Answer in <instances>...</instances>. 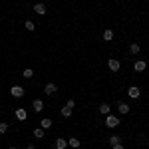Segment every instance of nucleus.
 Listing matches in <instances>:
<instances>
[{
  "mask_svg": "<svg viewBox=\"0 0 149 149\" xmlns=\"http://www.w3.org/2000/svg\"><path fill=\"white\" fill-rule=\"evenodd\" d=\"M54 145H56V149H66V147H68V141H66V139H62V137H58Z\"/></svg>",
  "mask_w": 149,
  "mask_h": 149,
  "instance_id": "obj_8",
  "label": "nucleus"
},
{
  "mask_svg": "<svg viewBox=\"0 0 149 149\" xmlns=\"http://www.w3.org/2000/svg\"><path fill=\"white\" fill-rule=\"evenodd\" d=\"M111 38H113V30H111V28H107V30H103V40H105V42H109Z\"/></svg>",
  "mask_w": 149,
  "mask_h": 149,
  "instance_id": "obj_11",
  "label": "nucleus"
},
{
  "mask_svg": "<svg viewBox=\"0 0 149 149\" xmlns=\"http://www.w3.org/2000/svg\"><path fill=\"white\" fill-rule=\"evenodd\" d=\"M34 135L38 139H42V137H44V129H42V127H36V129H34Z\"/></svg>",
  "mask_w": 149,
  "mask_h": 149,
  "instance_id": "obj_16",
  "label": "nucleus"
},
{
  "mask_svg": "<svg viewBox=\"0 0 149 149\" xmlns=\"http://www.w3.org/2000/svg\"><path fill=\"white\" fill-rule=\"evenodd\" d=\"M107 68L111 70V72H117V70L121 68V64H119V60H107Z\"/></svg>",
  "mask_w": 149,
  "mask_h": 149,
  "instance_id": "obj_4",
  "label": "nucleus"
},
{
  "mask_svg": "<svg viewBox=\"0 0 149 149\" xmlns=\"http://www.w3.org/2000/svg\"><path fill=\"white\" fill-rule=\"evenodd\" d=\"M105 125L109 127V129H113V127H117V125H119V119H117L115 115L107 113V117H105Z\"/></svg>",
  "mask_w": 149,
  "mask_h": 149,
  "instance_id": "obj_1",
  "label": "nucleus"
},
{
  "mask_svg": "<svg viewBox=\"0 0 149 149\" xmlns=\"http://www.w3.org/2000/svg\"><path fill=\"white\" fill-rule=\"evenodd\" d=\"M100 111H102L103 115H107L109 113V105H107V103H102V105H100Z\"/></svg>",
  "mask_w": 149,
  "mask_h": 149,
  "instance_id": "obj_18",
  "label": "nucleus"
},
{
  "mask_svg": "<svg viewBox=\"0 0 149 149\" xmlns=\"http://www.w3.org/2000/svg\"><path fill=\"white\" fill-rule=\"evenodd\" d=\"M40 125H42V129H50V127H52V119H48V117H44V119L40 121Z\"/></svg>",
  "mask_w": 149,
  "mask_h": 149,
  "instance_id": "obj_13",
  "label": "nucleus"
},
{
  "mask_svg": "<svg viewBox=\"0 0 149 149\" xmlns=\"http://www.w3.org/2000/svg\"><path fill=\"white\" fill-rule=\"evenodd\" d=\"M22 76H24V78H32V76H34V72H32V70H24Z\"/></svg>",
  "mask_w": 149,
  "mask_h": 149,
  "instance_id": "obj_21",
  "label": "nucleus"
},
{
  "mask_svg": "<svg viewBox=\"0 0 149 149\" xmlns=\"http://www.w3.org/2000/svg\"><path fill=\"white\" fill-rule=\"evenodd\" d=\"M28 149H36V147H34V145H28Z\"/></svg>",
  "mask_w": 149,
  "mask_h": 149,
  "instance_id": "obj_25",
  "label": "nucleus"
},
{
  "mask_svg": "<svg viewBox=\"0 0 149 149\" xmlns=\"http://www.w3.org/2000/svg\"><path fill=\"white\" fill-rule=\"evenodd\" d=\"M139 50H141V48H139V44H131V46H129V52H131V54H137Z\"/></svg>",
  "mask_w": 149,
  "mask_h": 149,
  "instance_id": "obj_19",
  "label": "nucleus"
},
{
  "mask_svg": "<svg viewBox=\"0 0 149 149\" xmlns=\"http://www.w3.org/2000/svg\"><path fill=\"white\" fill-rule=\"evenodd\" d=\"M26 117H28V111H26L24 107H18V109H16V119H20V121H24Z\"/></svg>",
  "mask_w": 149,
  "mask_h": 149,
  "instance_id": "obj_5",
  "label": "nucleus"
},
{
  "mask_svg": "<svg viewBox=\"0 0 149 149\" xmlns=\"http://www.w3.org/2000/svg\"><path fill=\"white\" fill-rule=\"evenodd\" d=\"M10 95L12 97H22L24 95V88L22 86H12L10 88Z\"/></svg>",
  "mask_w": 149,
  "mask_h": 149,
  "instance_id": "obj_2",
  "label": "nucleus"
},
{
  "mask_svg": "<svg viewBox=\"0 0 149 149\" xmlns=\"http://www.w3.org/2000/svg\"><path fill=\"white\" fill-rule=\"evenodd\" d=\"M24 26H26V30H30V32H34V30H36V24L32 22V20H28V22L24 24Z\"/></svg>",
  "mask_w": 149,
  "mask_h": 149,
  "instance_id": "obj_17",
  "label": "nucleus"
},
{
  "mask_svg": "<svg viewBox=\"0 0 149 149\" xmlns=\"http://www.w3.org/2000/svg\"><path fill=\"white\" fill-rule=\"evenodd\" d=\"M8 131V123H0V133H6Z\"/></svg>",
  "mask_w": 149,
  "mask_h": 149,
  "instance_id": "obj_22",
  "label": "nucleus"
},
{
  "mask_svg": "<svg viewBox=\"0 0 149 149\" xmlns=\"http://www.w3.org/2000/svg\"><path fill=\"white\" fill-rule=\"evenodd\" d=\"M32 107H34V111H42V109H44V102H42V100H36V102L32 103Z\"/></svg>",
  "mask_w": 149,
  "mask_h": 149,
  "instance_id": "obj_10",
  "label": "nucleus"
},
{
  "mask_svg": "<svg viewBox=\"0 0 149 149\" xmlns=\"http://www.w3.org/2000/svg\"><path fill=\"white\" fill-rule=\"evenodd\" d=\"M117 111H119V113H129V105H127V103H119V105H117Z\"/></svg>",
  "mask_w": 149,
  "mask_h": 149,
  "instance_id": "obj_12",
  "label": "nucleus"
},
{
  "mask_svg": "<svg viewBox=\"0 0 149 149\" xmlns=\"http://www.w3.org/2000/svg\"><path fill=\"white\" fill-rule=\"evenodd\" d=\"M127 95H129V97H133V100H137L139 95H141V90H139L137 86H131V88L127 90Z\"/></svg>",
  "mask_w": 149,
  "mask_h": 149,
  "instance_id": "obj_3",
  "label": "nucleus"
},
{
  "mask_svg": "<svg viewBox=\"0 0 149 149\" xmlns=\"http://www.w3.org/2000/svg\"><path fill=\"white\" fill-rule=\"evenodd\" d=\"M117 143H119V137L117 135H111L109 137V145H117Z\"/></svg>",
  "mask_w": 149,
  "mask_h": 149,
  "instance_id": "obj_20",
  "label": "nucleus"
},
{
  "mask_svg": "<svg viewBox=\"0 0 149 149\" xmlns=\"http://www.w3.org/2000/svg\"><path fill=\"white\" fill-rule=\"evenodd\" d=\"M10 149H16V147H10Z\"/></svg>",
  "mask_w": 149,
  "mask_h": 149,
  "instance_id": "obj_26",
  "label": "nucleus"
},
{
  "mask_svg": "<svg viewBox=\"0 0 149 149\" xmlns=\"http://www.w3.org/2000/svg\"><path fill=\"white\" fill-rule=\"evenodd\" d=\"M68 145H72V147L78 149V147H80V139H78V137H72V139L68 141Z\"/></svg>",
  "mask_w": 149,
  "mask_h": 149,
  "instance_id": "obj_14",
  "label": "nucleus"
},
{
  "mask_svg": "<svg viewBox=\"0 0 149 149\" xmlns=\"http://www.w3.org/2000/svg\"><path fill=\"white\" fill-rule=\"evenodd\" d=\"M111 147H113V149H123V145H121V143H117V145H111Z\"/></svg>",
  "mask_w": 149,
  "mask_h": 149,
  "instance_id": "obj_24",
  "label": "nucleus"
},
{
  "mask_svg": "<svg viewBox=\"0 0 149 149\" xmlns=\"http://www.w3.org/2000/svg\"><path fill=\"white\" fill-rule=\"evenodd\" d=\"M56 84H46V88H44V92L48 93V95H52V93H56Z\"/></svg>",
  "mask_w": 149,
  "mask_h": 149,
  "instance_id": "obj_9",
  "label": "nucleus"
},
{
  "mask_svg": "<svg viewBox=\"0 0 149 149\" xmlns=\"http://www.w3.org/2000/svg\"><path fill=\"white\" fill-rule=\"evenodd\" d=\"M70 115H72V107H68V105L62 107V117H70Z\"/></svg>",
  "mask_w": 149,
  "mask_h": 149,
  "instance_id": "obj_15",
  "label": "nucleus"
},
{
  "mask_svg": "<svg viewBox=\"0 0 149 149\" xmlns=\"http://www.w3.org/2000/svg\"><path fill=\"white\" fill-rule=\"evenodd\" d=\"M133 68H135V72H143V70L147 68V62H145V60H137Z\"/></svg>",
  "mask_w": 149,
  "mask_h": 149,
  "instance_id": "obj_7",
  "label": "nucleus"
},
{
  "mask_svg": "<svg viewBox=\"0 0 149 149\" xmlns=\"http://www.w3.org/2000/svg\"><path fill=\"white\" fill-rule=\"evenodd\" d=\"M34 12L38 14V16H44V14H46V4H42V2H40V4H36Z\"/></svg>",
  "mask_w": 149,
  "mask_h": 149,
  "instance_id": "obj_6",
  "label": "nucleus"
},
{
  "mask_svg": "<svg viewBox=\"0 0 149 149\" xmlns=\"http://www.w3.org/2000/svg\"><path fill=\"white\" fill-rule=\"evenodd\" d=\"M66 105H68V107H72V109H74V105H76V102H74V100H68V103H66Z\"/></svg>",
  "mask_w": 149,
  "mask_h": 149,
  "instance_id": "obj_23",
  "label": "nucleus"
}]
</instances>
